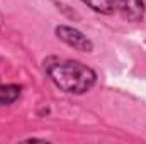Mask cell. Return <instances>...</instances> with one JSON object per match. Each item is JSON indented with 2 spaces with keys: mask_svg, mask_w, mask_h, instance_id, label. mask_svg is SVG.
I'll list each match as a JSON object with an SVG mask.
<instances>
[{
  "mask_svg": "<svg viewBox=\"0 0 146 144\" xmlns=\"http://www.w3.org/2000/svg\"><path fill=\"white\" fill-rule=\"evenodd\" d=\"M44 70L61 92L72 95L87 93L97 81V75L90 66L75 59L51 56L44 59Z\"/></svg>",
  "mask_w": 146,
  "mask_h": 144,
  "instance_id": "cell-1",
  "label": "cell"
},
{
  "mask_svg": "<svg viewBox=\"0 0 146 144\" xmlns=\"http://www.w3.org/2000/svg\"><path fill=\"white\" fill-rule=\"evenodd\" d=\"M54 34L60 41H63L65 44H68L70 48L76 49V51H82V53H90L94 49V42L90 37H87L82 31H78L76 27L72 26H56L54 29Z\"/></svg>",
  "mask_w": 146,
  "mask_h": 144,
  "instance_id": "cell-2",
  "label": "cell"
},
{
  "mask_svg": "<svg viewBox=\"0 0 146 144\" xmlns=\"http://www.w3.org/2000/svg\"><path fill=\"white\" fill-rule=\"evenodd\" d=\"M115 9L129 22H139L145 17V2L143 0H114Z\"/></svg>",
  "mask_w": 146,
  "mask_h": 144,
  "instance_id": "cell-3",
  "label": "cell"
},
{
  "mask_svg": "<svg viewBox=\"0 0 146 144\" xmlns=\"http://www.w3.org/2000/svg\"><path fill=\"white\" fill-rule=\"evenodd\" d=\"M19 97H21V87L19 85H14V83L2 85L0 83V107L14 104Z\"/></svg>",
  "mask_w": 146,
  "mask_h": 144,
  "instance_id": "cell-4",
  "label": "cell"
},
{
  "mask_svg": "<svg viewBox=\"0 0 146 144\" xmlns=\"http://www.w3.org/2000/svg\"><path fill=\"white\" fill-rule=\"evenodd\" d=\"M87 7H90L94 12L99 14H112L115 10V2L114 0H82Z\"/></svg>",
  "mask_w": 146,
  "mask_h": 144,
  "instance_id": "cell-5",
  "label": "cell"
}]
</instances>
